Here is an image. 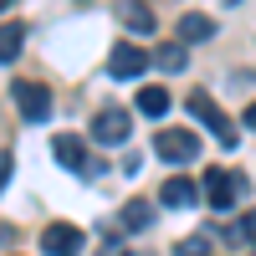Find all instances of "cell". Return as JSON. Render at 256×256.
<instances>
[{"instance_id":"6da1fadb","label":"cell","mask_w":256,"mask_h":256,"mask_svg":"<svg viewBox=\"0 0 256 256\" xmlns=\"http://www.w3.org/2000/svg\"><path fill=\"white\" fill-rule=\"evenodd\" d=\"M190 118H195V123H205L210 128V134H216V144L220 148H236V123H230L220 108H216V98H210V92H190Z\"/></svg>"},{"instance_id":"7a4b0ae2","label":"cell","mask_w":256,"mask_h":256,"mask_svg":"<svg viewBox=\"0 0 256 256\" xmlns=\"http://www.w3.org/2000/svg\"><path fill=\"white\" fill-rule=\"evenodd\" d=\"M154 154L169 159V164H195V154H200L195 128H164V134L154 138Z\"/></svg>"},{"instance_id":"3957f363","label":"cell","mask_w":256,"mask_h":256,"mask_svg":"<svg viewBox=\"0 0 256 256\" xmlns=\"http://www.w3.org/2000/svg\"><path fill=\"white\" fill-rule=\"evenodd\" d=\"M241 190H246L241 174H230V169H205V200H210V210H236Z\"/></svg>"},{"instance_id":"277c9868","label":"cell","mask_w":256,"mask_h":256,"mask_svg":"<svg viewBox=\"0 0 256 256\" xmlns=\"http://www.w3.org/2000/svg\"><path fill=\"white\" fill-rule=\"evenodd\" d=\"M82 246H88V236L77 226H67V220H52L41 230V251L46 256H82Z\"/></svg>"},{"instance_id":"5b68a950","label":"cell","mask_w":256,"mask_h":256,"mask_svg":"<svg viewBox=\"0 0 256 256\" xmlns=\"http://www.w3.org/2000/svg\"><path fill=\"white\" fill-rule=\"evenodd\" d=\"M148 62H154V56H148L144 46H113L108 72H113L118 82H134V77H144V72H148Z\"/></svg>"},{"instance_id":"8992f818","label":"cell","mask_w":256,"mask_h":256,"mask_svg":"<svg viewBox=\"0 0 256 256\" xmlns=\"http://www.w3.org/2000/svg\"><path fill=\"white\" fill-rule=\"evenodd\" d=\"M16 108L26 113L31 123H46L52 118V92L41 82H16Z\"/></svg>"},{"instance_id":"52a82bcc","label":"cell","mask_w":256,"mask_h":256,"mask_svg":"<svg viewBox=\"0 0 256 256\" xmlns=\"http://www.w3.org/2000/svg\"><path fill=\"white\" fill-rule=\"evenodd\" d=\"M128 128H134V118H128L123 108H102L92 118V138L98 144H128Z\"/></svg>"},{"instance_id":"ba28073f","label":"cell","mask_w":256,"mask_h":256,"mask_svg":"<svg viewBox=\"0 0 256 256\" xmlns=\"http://www.w3.org/2000/svg\"><path fill=\"white\" fill-rule=\"evenodd\" d=\"M52 154H56L62 169H92V164H88V144L72 138V134H56V138H52Z\"/></svg>"},{"instance_id":"9c48e42d","label":"cell","mask_w":256,"mask_h":256,"mask_svg":"<svg viewBox=\"0 0 256 256\" xmlns=\"http://www.w3.org/2000/svg\"><path fill=\"white\" fill-rule=\"evenodd\" d=\"M20 46H26V20H6L0 26V67H10L20 56Z\"/></svg>"},{"instance_id":"30bf717a","label":"cell","mask_w":256,"mask_h":256,"mask_svg":"<svg viewBox=\"0 0 256 256\" xmlns=\"http://www.w3.org/2000/svg\"><path fill=\"white\" fill-rule=\"evenodd\" d=\"M118 20H123L128 31H138V36L154 31V10H148L144 0H123V6H118Z\"/></svg>"},{"instance_id":"8fae6325","label":"cell","mask_w":256,"mask_h":256,"mask_svg":"<svg viewBox=\"0 0 256 256\" xmlns=\"http://www.w3.org/2000/svg\"><path fill=\"white\" fill-rule=\"evenodd\" d=\"M210 36H216V20H210V16H200V10L180 16V41H184V46H190V41H210Z\"/></svg>"},{"instance_id":"7c38bea8","label":"cell","mask_w":256,"mask_h":256,"mask_svg":"<svg viewBox=\"0 0 256 256\" xmlns=\"http://www.w3.org/2000/svg\"><path fill=\"white\" fill-rule=\"evenodd\" d=\"M159 200H164L169 210H190V205H195V180H169V184L159 190Z\"/></svg>"},{"instance_id":"4fadbf2b","label":"cell","mask_w":256,"mask_h":256,"mask_svg":"<svg viewBox=\"0 0 256 256\" xmlns=\"http://www.w3.org/2000/svg\"><path fill=\"white\" fill-rule=\"evenodd\" d=\"M148 220H154V205H148V200H128L123 205V230L138 236V230H148Z\"/></svg>"},{"instance_id":"5bb4252c","label":"cell","mask_w":256,"mask_h":256,"mask_svg":"<svg viewBox=\"0 0 256 256\" xmlns=\"http://www.w3.org/2000/svg\"><path fill=\"white\" fill-rule=\"evenodd\" d=\"M159 62V72H184V62H190V52H184V41H169V46H159V52H148Z\"/></svg>"},{"instance_id":"9a60e30c","label":"cell","mask_w":256,"mask_h":256,"mask_svg":"<svg viewBox=\"0 0 256 256\" xmlns=\"http://www.w3.org/2000/svg\"><path fill=\"white\" fill-rule=\"evenodd\" d=\"M138 113L164 118V113H169V92H164V88H138Z\"/></svg>"},{"instance_id":"2e32d148","label":"cell","mask_w":256,"mask_h":256,"mask_svg":"<svg viewBox=\"0 0 256 256\" xmlns=\"http://www.w3.org/2000/svg\"><path fill=\"white\" fill-rule=\"evenodd\" d=\"M236 236H241V241H256V210H246V220H241Z\"/></svg>"},{"instance_id":"e0dca14e","label":"cell","mask_w":256,"mask_h":256,"mask_svg":"<svg viewBox=\"0 0 256 256\" xmlns=\"http://www.w3.org/2000/svg\"><path fill=\"white\" fill-rule=\"evenodd\" d=\"M6 180H10V154H0V190H6Z\"/></svg>"},{"instance_id":"ac0fdd59","label":"cell","mask_w":256,"mask_h":256,"mask_svg":"<svg viewBox=\"0 0 256 256\" xmlns=\"http://www.w3.org/2000/svg\"><path fill=\"white\" fill-rule=\"evenodd\" d=\"M241 128H256V102L246 108V118H241Z\"/></svg>"},{"instance_id":"d6986e66","label":"cell","mask_w":256,"mask_h":256,"mask_svg":"<svg viewBox=\"0 0 256 256\" xmlns=\"http://www.w3.org/2000/svg\"><path fill=\"white\" fill-rule=\"evenodd\" d=\"M10 6H16V0H0V16H6V10H10Z\"/></svg>"},{"instance_id":"ffe728a7","label":"cell","mask_w":256,"mask_h":256,"mask_svg":"<svg viewBox=\"0 0 256 256\" xmlns=\"http://www.w3.org/2000/svg\"><path fill=\"white\" fill-rule=\"evenodd\" d=\"M123 256H154V251H123Z\"/></svg>"},{"instance_id":"44dd1931","label":"cell","mask_w":256,"mask_h":256,"mask_svg":"<svg viewBox=\"0 0 256 256\" xmlns=\"http://www.w3.org/2000/svg\"><path fill=\"white\" fill-rule=\"evenodd\" d=\"M226 6H236V0H226Z\"/></svg>"},{"instance_id":"7402d4cb","label":"cell","mask_w":256,"mask_h":256,"mask_svg":"<svg viewBox=\"0 0 256 256\" xmlns=\"http://www.w3.org/2000/svg\"><path fill=\"white\" fill-rule=\"evenodd\" d=\"M200 256H205V251H200Z\"/></svg>"}]
</instances>
